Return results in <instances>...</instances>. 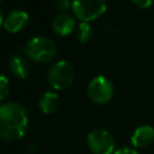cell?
I'll use <instances>...</instances> for the list:
<instances>
[{"instance_id": "1", "label": "cell", "mask_w": 154, "mask_h": 154, "mask_svg": "<svg viewBox=\"0 0 154 154\" xmlns=\"http://www.w3.org/2000/svg\"><path fill=\"white\" fill-rule=\"evenodd\" d=\"M28 113L25 108L16 102L0 105V137L14 142L22 140L26 132Z\"/></svg>"}, {"instance_id": "2", "label": "cell", "mask_w": 154, "mask_h": 154, "mask_svg": "<svg viewBox=\"0 0 154 154\" xmlns=\"http://www.w3.org/2000/svg\"><path fill=\"white\" fill-rule=\"evenodd\" d=\"M25 55L35 63H47L51 61L57 54V45L53 40L37 36L29 40L24 47Z\"/></svg>"}, {"instance_id": "3", "label": "cell", "mask_w": 154, "mask_h": 154, "mask_svg": "<svg viewBox=\"0 0 154 154\" xmlns=\"http://www.w3.org/2000/svg\"><path fill=\"white\" fill-rule=\"evenodd\" d=\"M48 83L55 90L69 88L75 79V69L66 60H59L51 65L47 73Z\"/></svg>"}, {"instance_id": "4", "label": "cell", "mask_w": 154, "mask_h": 154, "mask_svg": "<svg viewBox=\"0 0 154 154\" xmlns=\"http://www.w3.org/2000/svg\"><path fill=\"white\" fill-rule=\"evenodd\" d=\"M71 8L81 22L89 23L106 12L107 4L105 0H73Z\"/></svg>"}, {"instance_id": "5", "label": "cell", "mask_w": 154, "mask_h": 154, "mask_svg": "<svg viewBox=\"0 0 154 154\" xmlns=\"http://www.w3.org/2000/svg\"><path fill=\"white\" fill-rule=\"evenodd\" d=\"M87 93L89 99L96 105H105L109 102L114 95V87L105 76H96L90 79Z\"/></svg>"}, {"instance_id": "6", "label": "cell", "mask_w": 154, "mask_h": 154, "mask_svg": "<svg viewBox=\"0 0 154 154\" xmlns=\"http://www.w3.org/2000/svg\"><path fill=\"white\" fill-rule=\"evenodd\" d=\"M88 148L93 154H113L116 141L113 135L105 129H94L87 136Z\"/></svg>"}, {"instance_id": "7", "label": "cell", "mask_w": 154, "mask_h": 154, "mask_svg": "<svg viewBox=\"0 0 154 154\" xmlns=\"http://www.w3.org/2000/svg\"><path fill=\"white\" fill-rule=\"evenodd\" d=\"M131 144L134 148H147L154 142V128L150 125H141L136 128L131 135Z\"/></svg>"}, {"instance_id": "8", "label": "cell", "mask_w": 154, "mask_h": 154, "mask_svg": "<svg viewBox=\"0 0 154 154\" xmlns=\"http://www.w3.org/2000/svg\"><path fill=\"white\" fill-rule=\"evenodd\" d=\"M29 22V16L23 10H13L11 11L6 18L4 19V28L8 32H18L23 30Z\"/></svg>"}, {"instance_id": "9", "label": "cell", "mask_w": 154, "mask_h": 154, "mask_svg": "<svg viewBox=\"0 0 154 154\" xmlns=\"http://www.w3.org/2000/svg\"><path fill=\"white\" fill-rule=\"evenodd\" d=\"M52 29L59 36H67L76 30L75 18L66 12H61L53 18Z\"/></svg>"}, {"instance_id": "10", "label": "cell", "mask_w": 154, "mask_h": 154, "mask_svg": "<svg viewBox=\"0 0 154 154\" xmlns=\"http://www.w3.org/2000/svg\"><path fill=\"white\" fill-rule=\"evenodd\" d=\"M8 69H10V72L13 77L16 78H25L28 75H29V71H30V65H29V61L22 57V55H12L8 60Z\"/></svg>"}, {"instance_id": "11", "label": "cell", "mask_w": 154, "mask_h": 154, "mask_svg": "<svg viewBox=\"0 0 154 154\" xmlns=\"http://www.w3.org/2000/svg\"><path fill=\"white\" fill-rule=\"evenodd\" d=\"M38 107L45 114L54 113L59 107V95L54 91H46L38 100Z\"/></svg>"}, {"instance_id": "12", "label": "cell", "mask_w": 154, "mask_h": 154, "mask_svg": "<svg viewBox=\"0 0 154 154\" xmlns=\"http://www.w3.org/2000/svg\"><path fill=\"white\" fill-rule=\"evenodd\" d=\"M93 36V29L89 23L81 22L76 28V37L81 43L88 42Z\"/></svg>"}, {"instance_id": "13", "label": "cell", "mask_w": 154, "mask_h": 154, "mask_svg": "<svg viewBox=\"0 0 154 154\" xmlns=\"http://www.w3.org/2000/svg\"><path fill=\"white\" fill-rule=\"evenodd\" d=\"M8 93H10V82L5 76L0 75V101L5 100L8 96Z\"/></svg>"}, {"instance_id": "14", "label": "cell", "mask_w": 154, "mask_h": 154, "mask_svg": "<svg viewBox=\"0 0 154 154\" xmlns=\"http://www.w3.org/2000/svg\"><path fill=\"white\" fill-rule=\"evenodd\" d=\"M54 7L61 12L67 11L70 7H72V2L70 0H55L54 1Z\"/></svg>"}, {"instance_id": "15", "label": "cell", "mask_w": 154, "mask_h": 154, "mask_svg": "<svg viewBox=\"0 0 154 154\" xmlns=\"http://www.w3.org/2000/svg\"><path fill=\"white\" fill-rule=\"evenodd\" d=\"M132 4L140 8H149L153 5L154 0H131Z\"/></svg>"}, {"instance_id": "16", "label": "cell", "mask_w": 154, "mask_h": 154, "mask_svg": "<svg viewBox=\"0 0 154 154\" xmlns=\"http://www.w3.org/2000/svg\"><path fill=\"white\" fill-rule=\"evenodd\" d=\"M113 154H138L136 149L134 148H130V147H123V148H119L117 149Z\"/></svg>"}, {"instance_id": "17", "label": "cell", "mask_w": 154, "mask_h": 154, "mask_svg": "<svg viewBox=\"0 0 154 154\" xmlns=\"http://www.w3.org/2000/svg\"><path fill=\"white\" fill-rule=\"evenodd\" d=\"M1 25H4V17H2V12H1V10H0V26Z\"/></svg>"}, {"instance_id": "18", "label": "cell", "mask_w": 154, "mask_h": 154, "mask_svg": "<svg viewBox=\"0 0 154 154\" xmlns=\"http://www.w3.org/2000/svg\"><path fill=\"white\" fill-rule=\"evenodd\" d=\"M0 1H1V0H0Z\"/></svg>"}]
</instances>
